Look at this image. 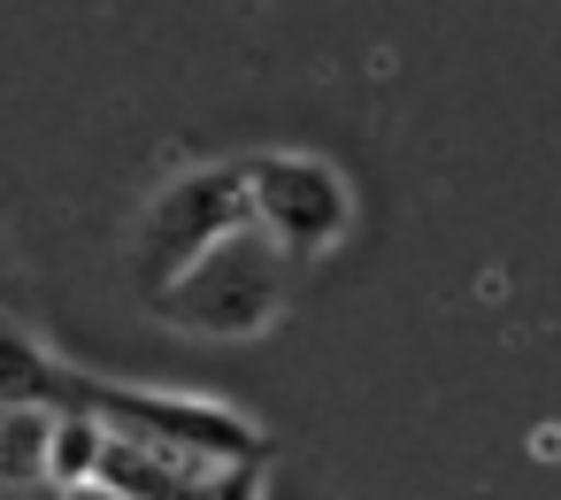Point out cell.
<instances>
[{
    "mask_svg": "<svg viewBox=\"0 0 561 500\" xmlns=\"http://www.w3.org/2000/svg\"><path fill=\"white\" fill-rule=\"evenodd\" d=\"M0 500H55V492H0Z\"/></svg>",
    "mask_w": 561,
    "mask_h": 500,
    "instance_id": "obj_6",
    "label": "cell"
},
{
    "mask_svg": "<svg viewBox=\"0 0 561 500\" xmlns=\"http://www.w3.org/2000/svg\"><path fill=\"white\" fill-rule=\"evenodd\" d=\"M55 500H124L116 485H78V492H55Z\"/></svg>",
    "mask_w": 561,
    "mask_h": 500,
    "instance_id": "obj_5",
    "label": "cell"
},
{
    "mask_svg": "<svg viewBox=\"0 0 561 500\" xmlns=\"http://www.w3.org/2000/svg\"><path fill=\"white\" fill-rule=\"evenodd\" d=\"M247 193H254V216H262L285 247H323V239L346 231V185H339L323 162H308V155L262 162V170L247 178Z\"/></svg>",
    "mask_w": 561,
    "mask_h": 500,
    "instance_id": "obj_1",
    "label": "cell"
},
{
    "mask_svg": "<svg viewBox=\"0 0 561 500\" xmlns=\"http://www.w3.org/2000/svg\"><path fill=\"white\" fill-rule=\"evenodd\" d=\"M55 393H62V362L16 316H0V408H16V400H47L55 408Z\"/></svg>",
    "mask_w": 561,
    "mask_h": 500,
    "instance_id": "obj_3",
    "label": "cell"
},
{
    "mask_svg": "<svg viewBox=\"0 0 561 500\" xmlns=\"http://www.w3.org/2000/svg\"><path fill=\"white\" fill-rule=\"evenodd\" d=\"M101 454H108V423L85 416V408H62V416H55V462H47V485H55V492L101 485Z\"/></svg>",
    "mask_w": 561,
    "mask_h": 500,
    "instance_id": "obj_4",
    "label": "cell"
},
{
    "mask_svg": "<svg viewBox=\"0 0 561 500\" xmlns=\"http://www.w3.org/2000/svg\"><path fill=\"white\" fill-rule=\"evenodd\" d=\"M55 416L47 400H16L0 408V492H55L47 462H55Z\"/></svg>",
    "mask_w": 561,
    "mask_h": 500,
    "instance_id": "obj_2",
    "label": "cell"
}]
</instances>
